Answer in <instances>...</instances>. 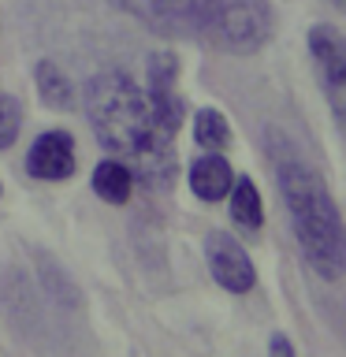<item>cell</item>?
I'll return each mask as SVG.
<instances>
[{"label": "cell", "mask_w": 346, "mask_h": 357, "mask_svg": "<svg viewBox=\"0 0 346 357\" xmlns=\"http://www.w3.org/2000/svg\"><path fill=\"white\" fill-rule=\"evenodd\" d=\"M82 108L93 138L134 172V183L149 190H172L175 183V134L160 123L145 86L123 67L97 71L82 89Z\"/></svg>", "instance_id": "6da1fadb"}, {"label": "cell", "mask_w": 346, "mask_h": 357, "mask_svg": "<svg viewBox=\"0 0 346 357\" xmlns=\"http://www.w3.org/2000/svg\"><path fill=\"white\" fill-rule=\"evenodd\" d=\"M272 172H276L279 197H283L290 212V227H294L301 257L320 279L335 283L346 264V242H343L339 205H335L324 175L306 156H298L287 142L272 145Z\"/></svg>", "instance_id": "7a4b0ae2"}, {"label": "cell", "mask_w": 346, "mask_h": 357, "mask_svg": "<svg viewBox=\"0 0 346 357\" xmlns=\"http://www.w3.org/2000/svg\"><path fill=\"white\" fill-rule=\"evenodd\" d=\"M142 4L160 33L231 56L261 52L276 33L272 0H142Z\"/></svg>", "instance_id": "3957f363"}, {"label": "cell", "mask_w": 346, "mask_h": 357, "mask_svg": "<svg viewBox=\"0 0 346 357\" xmlns=\"http://www.w3.org/2000/svg\"><path fill=\"white\" fill-rule=\"evenodd\" d=\"M306 41H309V56H313V67H317L324 97H328L335 116H343L346 112V45H343V33L331 22H317V26H309Z\"/></svg>", "instance_id": "277c9868"}, {"label": "cell", "mask_w": 346, "mask_h": 357, "mask_svg": "<svg viewBox=\"0 0 346 357\" xmlns=\"http://www.w3.org/2000/svg\"><path fill=\"white\" fill-rule=\"evenodd\" d=\"M205 264H209V275L227 294H250L257 287V268L250 261V253L227 231H212L205 238Z\"/></svg>", "instance_id": "5b68a950"}, {"label": "cell", "mask_w": 346, "mask_h": 357, "mask_svg": "<svg viewBox=\"0 0 346 357\" xmlns=\"http://www.w3.org/2000/svg\"><path fill=\"white\" fill-rule=\"evenodd\" d=\"M78 167L75 138L67 130H45L27 153V175L38 183H67Z\"/></svg>", "instance_id": "8992f818"}, {"label": "cell", "mask_w": 346, "mask_h": 357, "mask_svg": "<svg viewBox=\"0 0 346 357\" xmlns=\"http://www.w3.org/2000/svg\"><path fill=\"white\" fill-rule=\"evenodd\" d=\"M179 60L167 52H153L149 56V67H145V93H149L156 116L167 130H179V123H183V100H179Z\"/></svg>", "instance_id": "52a82bcc"}, {"label": "cell", "mask_w": 346, "mask_h": 357, "mask_svg": "<svg viewBox=\"0 0 346 357\" xmlns=\"http://www.w3.org/2000/svg\"><path fill=\"white\" fill-rule=\"evenodd\" d=\"M231 183H234V172H231V164L223 160L220 153L197 156L194 167H190V190H194L201 201H223L227 190H231Z\"/></svg>", "instance_id": "ba28073f"}, {"label": "cell", "mask_w": 346, "mask_h": 357, "mask_svg": "<svg viewBox=\"0 0 346 357\" xmlns=\"http://www.w3.org/2000/svg\"><path fill=\"white\" fill-rule=\"evenodd\" d=\"M93 194L100 201H108V205H127L134 194V172L123 160H116V156L100 160L93 167Z\"/></svg>", "instance_id": "9c48e42d"}, {"label": "cell", "mask_w": 346, "mask_h": 357, "mask_svg": "<svg viewBox=\"0 0 346 357\" xmlns=\"http://www.w3.org/2000/svg\"><path fill=\"white\" fill-rule=\"evenodd\" d=\"M231 220L239 223L242 231L257 234L264 227V205H261V194H257V183L253 178H239L231 183Z\"/></svg>", "instance_id": "30bf717a"}, {"label": "cell", "mask_w": 346, "mask_h": 357, "mask_svg": "<svg viewBox=\"0 0 346 357\" xmlns=\"http://www.w3.org/2000/svg\"><path fill=\"white\" fill-rule=\"evenodd\" d=\"M33 82H38V97L49 108H71L75 105V82L63 75L60 63L41 60L38 67H33Z\"/></svg>", "instance_id": "8fae6325"}, {"label": "cell", "mask_w": 346, "mask_h": 357, "mask_svg": "<svg viewBox=\"0 0 346 357\" xmlns=\"http://www.w3.org/2000/svg\"><path fill=\"white\" fill-rule=\"evenodd\" d=\"M194 142L201 145V149H209V153L223 149V145L231 142V123L223 119L216 108H197V116H194Z\"/></svg>", "instance_id": "7c38bea8"}, {"label": "cell", "mask_w": 346, "mask_h": 357, "mask_svg": "<svg viewBox=\"0 0 346 357\" xmlns=\"http://www.w3.org/2000/svg\"><path fill=\"white\" fill-rule=\"evenodd\" d=\"M19 130H22V105H19V97L0 93V149H11V145L19 142Z\"/></svg>", "instance_id": "4fadbf2b"}, {"label": "cell", "mask_w": 346, "mask_h": 357, "mask_svg": "<svg viewBox=\"0 0 346 357\" xmlns=\"http://www.w3.org/2000/svg\"><path fill=\"white\" fill-rule=\"evenodd\" d=\"M272 357H294V346H290L283 335H272Z\"/></svg>", "instance_id": "5bb4252c"}, {"label": "cell", "mask_w": 346, "mask_h": 357, "mask_svg": "<svg viewBox=\"0 0 346 357\" xmlns=\"http://www.w3.org/2000/svg\"><path fill=\"white\" fill-rule=\"evenodd\" d=\"M108 4H116V8H130L134 0H108Z\"/></svg>", "instance_id": "9a60e30c"}, {"label": "cell", "mask_w": 346, "mask_h": 357, "mask_svg": "<svg viewBox=\"0 0 346 357\" xmlns=\"http://www.w3.org/2000/svg\"><path fill=\"white\" fill-rule=\"evenodd\" d=\"M331 4H335V8H343V4H346V0H331Z\"/></svg>", "instance_id": "2e32d148"}, {"label": "cell", "mask_w": 346, "mask_h": 357, "mask_svg": "<svg viewBox=\"0 0 346 357\" xmlns=\"http://www.w3.org/2000/svg\"><path fill=\"white\" fill-rule=\"evenodd\" d=\"M0 197H4V183H0Z\"/></svg>", "instance_id": "e0dca14e"}]
</instances>
